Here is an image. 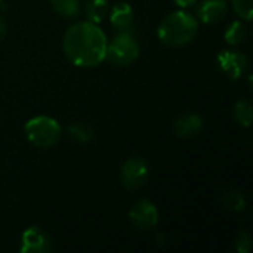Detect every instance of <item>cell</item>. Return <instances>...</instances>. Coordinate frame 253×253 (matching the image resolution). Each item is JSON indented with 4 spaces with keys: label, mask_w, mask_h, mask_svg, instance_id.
<instances>
[{
    "label": "cell",
    "mask_w": 253,
    "mask_h": 253,
    "mask_svg": "<svg viewBox=\"0 0 253 253\" xmlns=\"http://www.w3.org/2000/svg\"><path fill=\"white\" fill-rule=\"evenodd\" d=\"M129 219L130 224L139 231L153 230L159 224V211L153 202L142 199L130 208Z\"/></svg>",
    "instance_id": "cell-6"
},
{
    "label": "cell",
    "mask_w": 253,
    "mask_h": 253,
    "mask_svg": "<svg viewBox=\"0 0 253 253\" xmlns=\"http://www.w3.org/2000/svg\"><path fill=\"white\" fill-rule=\"evenodd\" d=\"M111 25L119 31H129L133 24V9L129 3H116L110 13Z\"/></svg>",
    "instance_id": "cell-11"
},
{
    "label": "cell",
    "mask_w": 253,
    "mask_h": 253,
    "mask_svg": "<svg viewBox=\"0 0 253 253\" xmlns=\"http://www.w3.org/2000/svg\"><path fill=\"white\" fill-rule=\"evenodd\" d=\"M202 129H203V119L196 113H188L181 116L173 125V130L176 136L182 139L194 138L196 135L200 133Z\"/></svg>",
    "instance_id": "cell-10"
},
{
    "label": "cell",
    "mask_w": 253,
    "mask_h": 253,
    "mask_svg": "<svg viewBox=\"0 0 253 253\" xmlns=\"http://www.w3.org/2000/svg\"><path fill=\"white\" fill-rule=\"evenodd\" d=\"M156 242H157V245H165L166 239H165V236H163L162 233H159V234L156 236Z\"/></svg>",
    "instance_id": "cell-22"
},
{
    "label": "cell",
    "mask_w": 253,
    "mask_h": 253,
    "mask_svg": "<svg viewBox=\"0 0 253 253\" xmlns=\"http://www.w3.org/2000/svg\"><path fill=\"white\" fill-rule=\"evenodd\" d=\"M219 203L227 211L240 212L246 206V199H245L243 193H240L237 190H228V191H224L219 196Z\"/></svg>",
    "instance_id": "cell-14"
},
{
    "label": "cell",
    "mask_w": 253,
    "mask_h": 253,
    "mask_svg": "<svg viewBox=\"0 0 253 253\" xmlns=\"http://www.w3.org/2000/svg\"><path fill=\"white\" fill-rule=\"evenodd\" d=\"M199 21L185 10H176L168 15L159 25L157 36L166 46L181 47L188 44L197 34Z\"/></svg>",
    "instance_id": "cell-2"
},
{
    "label": "cell",
    "mask_w": 253,
    "mask_h": 253,
    "mask_svg": "<svg viewBox=\"0 0 253 253\" xmlns=\"http://www.w3.org/2000/svg\"><path fill=\"white\" fill-rule=\"evenodd\" d=\"M216 61L222 73L233 80H239L249 68V59L240 50H221Z\"/></svg>",
    "instance_id": "cell-7"
},
{
    "label": "cell",
    "mask_w": 253,
    "mask_h": 253,
    "mask_svg": "<svg viewBox=\"0 0 253 253\" xmlns=\"http://www.w3.org/2000/svg\"><path fill=\"white\" fill-rule=\"evenodd\" d=\"M53 10L67 19H73L80 13V3L79 0H50Z\"/></svg>",
    "instance_id": "cell-15"
},
{
    "label": "cell",
    "mask_w": 253,
    "mask_h": 253,
    "mask_svg": "<svg viewBox=\"0 0 253 253\" xmlns=\"http://www.w3.org/2000/svg\"><path fill=\"white\" fill-rule=\"evenodd\" d=\"M234 246L239 253H249L253 246L252 236L248 231H240L234 240Z\"/></svg>",
    "instance_id": "cell-19"
},
{
    "label": "cell",
    "mask_w": 253,
    "mask_h": 253,
    "mask_svg": "<svg viewBox=\"0 0 253 253\" xmlns=\"http://www.w3.org/2000/svg\"><path fill=\"white\" fill-rule=\"evenodd\" d=\"M197 0H173L175 4H178L179 7H190L193 4H196Z\"/></svg>",
    "instance_id": "cell-21"
},
{
    "label": "cell",
    "mask_w": 253,
    "mask_h": 253,
    "mask_svg": "<svg viewBox=\"0 0 253 253\" xmlns=\"http://www.w3.org/2000/svg\"><path fill=\"white\" fill-rule=\"evenodd\" d=\"M138 55H139V44L129 31H120L111 40V43H107L105 58L117 67H125L132 64L138 58Z\"/></svg>",
    "instance_id": "cell-4"
},
{
    "label": "cell",
    "mask_w": 253,
    "mask_h": 253,
    "mask_svg": "<svg viewBox=\"0 0 253 253\" xmlns=\"http://www.w3.org/2000/svg\"><path fill=\"white\" fill-rule=\"evenodd\" d=\"M248 34H249L248 25L243 21H234L228 25L224 37L230 46H239L248 39Z\"/></svg>",
    "instance_id": "cell-13"
},
{
    "label": "cell",
    "mask_w": 253,
    "mask_h": 253,
    "mask_svg": "<svg viewBox=\"0 0 253 253\" xmlns=\"http://www.w3.org/2000/svg\"><path fill=\"white\" fill-rule=\"evenodd\" d=\"M84 12L89 22L99 24L110 12V3L108 0H86Z\"/></svg>",
    "instance_id": "cell-12"
},
{
    "label": "cell",
    "mask_w": 253,
    "mask_h": 253,
    "mask_svg": "<svg viewBox=\"0 0 253 253\" xmlns=\"http://www.w3.org/2000/svg\"><path fill=\"white\" fill-rule=\"evenodd\" d=\"M227 10L228 6L225 0H203L197 6L196 15L203 24H215L227 15Z\"/></svg>",
    "instance_id": "cell-9"
},
{
    "label": "cell",
    "mask_w": 253,
    "mask_h": 253,
    "mask_svg": "<svg viewBox=\"0 0 253 253\" xmlns=\"http://www.w3.org/2000/svg\"><path fill=\"white\" fill-rule=\"evenodd\" d=\"M148 175V165L141 157H130L120 168V182L127 190H136L142 187L147 182Z\"/></svg>",
    "instance_id": "cell-5"
},
{
    "label": "cell",
    "mask_w": 253,
    "mask_h": 253,
    "mask_svg": "<svg viewBox=\"0 0 253 253\" xmlns=\"http://www.w3.org/2000/svg\"><path fill=\"white\" fill-rule=\"evenodd\" d=\"M68 135L73 141L79 144H86L92 141L93 129L86 123H73L68 126Z\"/></svg>",
    "instance_id": "cell-17"
},
{
    "label": "cell",
    "mask_w": 253,
    "mask_h": 253,
    "mask_svg": "<svg viewBox=\"0 0 253 253\" xmlns=\"http://www.w3.org/2000/svg\"><path fill=\"white\" fill-rule=\"evenodd\" d=\"M107 37L93 22L84 21L73 24L64 34V53L71 64L82 68H90L105 59Z\"/></svg>",
    "instance_id": "cell-1"
},
{
    "label": "cell",
    "mask_w": 253,
    "mask_h": 253,
    "mask_svg": "<svg viewBox=\"0 0 253 253\" xmlns=\"http://www.w3.org/2000/svg\"><path fill=\"white\" fill-rule=\"evenodd\" d=\"M0 1H1V0H0Z\"/></svg>",
    "instance_id": "cell-23"
},
{
    "label": "cell",
    "mask_w": 253,
    "mask_h": 253,
    "mask_svg": "<svg viewBox=\"0 0 253 253\" xmlns=\"http://www.w3.org/2000/svg\"><path fill=\"white\" fill-rule=\"evenodd\" d=\"M233 7L242 19L245 21L252 19L253 0H233Z\"/></svg>",
    "instance_id": "cell-18"
},
{
    "label": "cell",
    "mask_w": 253,
    "mask_h": 253,
    "mask_svg": "<svg viewBox=\"0 0 253 253\" xmlns=\"http://www.w3.org/2000/svg\"><path fill=\"white\" fill-rule=\"evenodd\" d=\"M253 117V107L251 101L246 99H240L236 105H234V119L237 120V123L243 127H249L252 125Z\"/></svg>",
    "instance_id": "cell-16"
},
{
    "label": "cell",
    "mask_w": 253,
    "mask_h": 253,
    "mask_svg": "<svg viewBox=\"0 0 253 253\" xmlns=\"http://www.w3.org/2000/svg\"><path fill=\"white\" fill-rule=\"evenodd\" d=\"M52 251V239L40 227H30L21 236V253H47Z\"/></svg>",
    "instance_id": "cell-8"
},
{
    "label": "cell",
    "mask_w": 253,
    "mask_h": 253,
    "mask_svg": "<svg viewBox=\"0 0 253 253\" xmlns=\"http://www.w3.org/2000/svg\"><path fill=\"white\" fill-rule=\"evenodd\" d=\"M6 33H7V24H6L4 18H3V16H0V42L4 39Z\"/></svg>",
    "instance_id": "cell-20"
},
{
    "label": "cell",
    "mask_w": 253,
    "mask_h": 253,
    "mask_svg": "<svg viewBox=\"0 0 253 253\" xmlns=\"http://www.w3.org/2000/svg\"><path fill=\"white\" fill-rule=\"evenodd\" d=\"M24 132L27 139L39 148H50L61 139V126L58 122L47 116H36L30 119Z\"/></svg>",
    "instance_id": "cell-3"
}]
</instances>
